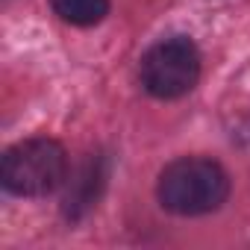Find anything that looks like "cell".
Returning <instances> with one entry per match:
<instances>
[{
  "mask_svg": "<svg viewBox=\"0 0 250 250\" xmlns=\"http://www.w3.org/2000/svg\"><path fill=\"white\" fill-rule=\"evenodd\" d=\"M232 194L229 171L203 153L171 159L156 177V200L177 218H206L224 209Z\"/></svg>",
  "mask_w": 250,
  "mask_h": 250,
  "instance_id": "obj_1",
  "label": "cell"
},
{
  "mask_svg": "<svg viewBox=\"0 0 250 250\" xmlns=\"http://www.w3.org/2000/svg\"><path fill=\"white\" fill-rule=\"evenodd\" d=\"M106 180H109V165H106V156H88L83 165H80V171L77 174H71L68 177V194H65V200H62V215L74 224V221H80V218H85L94 206H97V200H100V194H103V188H106Z\"/></svg>",
  "mask_w": 250,
  "mask_h": 250,
  "instance_id": "obj_4",
  "label": "cell"
},
{
  "mask_svg": "<svg viewBox=\"0 0 250 250\" xmlns=\"http://www.w3.org/2000/svg\"><path fill=\"white\" fill-rule=\"evenodd\" d=\"M71 177L68 150L59 139L30 136L3 150L0 183L12 197H47L56 194Z\"/></svg>",
  "mask_w": 250,
  "mask_h": 250,
  "instance_id": "obj_2",
  "label": "cell"
},
{
  "mask_svg": "<svg viewBox=\"0 0 250 250\" xmlns=\"http://www.w3.org/2000/svg\"><path fill=\"white\" fill-rule=\"evenodd\" d=\"M50 9L62 24L88 30L109 18L112 0H50Z\"/></svg>",
  "mask_w": 250,
  "mask_h": 250,
  "instance_id": "obj_5",
  "label": "cell"
},
{
  "mask_svg": "<svg viewBox=\"0 0 250 250\" xmlns=\"http://www.w3.org/2000/svg\"><path fill=\"white\" fill-rule=\"evenodd\" d=\"M203 77V53L191 36H165L139 59V83L153 100H183Z\"/></svg>",
  "mask_w": 250,
  "mask_h": 250,
  "instance_id": "obj_3",
  "label": "cell"
}]
</instances>
